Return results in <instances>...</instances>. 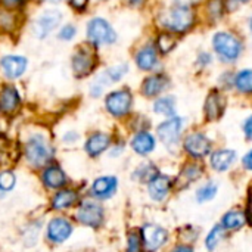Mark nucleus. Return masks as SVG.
I'll use <instances>...</instances> for the list:
<instances>
[{"instance_id": "obj_27", "label": "nucleus", "mask_w": 252, "mask_h": 252, "mask_svg": "<svg viewBox=\"0 0 252 252\" xmlns=\"http://www.w3.org/2000/svg\"><path fill=\"white\" fill-rule=\"evenodd\" d=\"M247 223V216L241 210H230L223 216L221 227L229 232H238L241 230Z\"/></svg>"}, {"instance_id": "obj_48", "label": "nucleus", "mask_w": 252, "mask_h": 252, "mask_svg": "<svg viewBox=\"0 0 252 252\" xmlns=\"http://www.w3.org/2000/svg\"><path fill=\"white\" fill-rule=\"evenodd\" d=\"M171 252H195V251H193V248H192V247H189V245H179V247H176V248H174Z\"/></svg>"}, {"instance_id": "obj_52", "label": "nucleus", "mask_w": 252, "mask_h": 252, "mask_svg": "<svg viewBox=\"0 0 252 252\" xmlns=\"http://www.w3.org/2000/svg\"><path fill=\"white\" fill-rule=\"evenodd\" d=\"M250 28H251V32H252V18H251V22H250Z\"/></svg>"}, {"instance_id": "obj_22", "label": "nucleus", "mask_w": 252, "mask_h": 252, "mask_svg": "<svg viewBox=\"0 0 252 252\" xmlns=\"http://www.w3.org/2000/svg\"><path fill=\"white\" fill-rule=\"evenodd\" d=\"M80 196L74 189H59L50 199V208L53 211H65L77 205Z\"/></svg>"}, {"instance_id": "obj_31", "label": "nucleus", "mask_w": 252, "mask_h": 252, "mask_svg": "<svg viewBox=\"0 0 252 252\" xmlns=\"http://www.w3.org/2000/svg\"><path fill=\"white\" fill-rule=\"evenodd\" d=\"M158 173L159 171L157 170V167L152 162H143L134 170L133 179L139 183H149Z\"/></svg>"}, {"instance_id": "obj_9", "label": "nucleus", "mask_w": 252, "mask_h": 252, "mask_svg": "<svg viewBox=\"0 0 252 252\" xmlns=\"http://www.w3.org/2000/svg\"><path fill=\"white\" fill-rule=\"evenodd\" d=\"M22 108V94L15 83L3 81L0 84V114L3 117H13Z\"/></svg>"}, {"instance_id": "obj_53", "label": "nucleus", "mask_w": 252, "mask_h": 252, "mask_svg": "<svg viewBox=\"0 0 252 252\" xmlns=\"http://www.w3.org/2000/svg\"><path fill=\"white\" fill-rule=\"evenodd\" d=\"M1 117H3V115H1V114H0V118H1Z\"/></svg>"}, {"instance_id": "obj_37", "label": "nucleus", "mask_w": 252, "mask_h": 252, "mask_svg": "<svg viewBox=\"0 0 252 252\" xmlns=\"http://www.w3.org/2000/svg\"><path fill=\"white\" fill-rule=\"evenodd\" d=\"M16 186V176L10 170H3L0 171V192L1 193H9L15 189Z\"/></svg>"}, {"instance_id": "obj_39", "label": "nucleus", "mask_w": 252, "mask_h": 252, "mask_svg": "<svg viewBox=\"0 0 252 252\" xmlns=\"http://www.w3.org/2000/svg\"><path fill=\"white\" fill-rule=\"evenodd\" d=\"M38 233H40V223H31L24 229V244L25 247H34L37 244L38 239Z\"/></svg>"}, {"instance_id": "obj_42", "label": "nucleus", "mask_w": 252, "mask_h": 252, "mask_svg": "<svg viewBox=\"0 0 252 252\" xmlns=\"http://www.w3.org/2000/svg\"><path fill=\"white\" fill-rule=\"evenodd\" d=\"M223 9H224V6H223L221 0H211L208 3V12L213 15V18H220L223 13Z\"/></svg>"}, {"instance_id": "obj_17", "label": "nucleus", "mask_w": 252, "mask_h": 252, "mask_svg": "<svg viewBox=\"0 0 252 252\" xmlns=\"http://www.w3.org/2000/svg\"><path fill=\"white\" fill-rule=\"evenodd\" d=\"M136 66L143 71V72H151L158 66L159 62V56H158V50L155 47V44L149 43V44H143L142 47H139L133 56Z\"/></svg>"}, {"instance_id": "obj_43", "label": "nucleus", "mask_w": 252, "mask_h": 252, "mask_svg": "<svg viewBox=\"0 0 252 252\" xmlns=\"http://www.w3.org/2000/svg\"><path fill=\"white\" fill-rule=\"evenodd\" d=\"M78 139H80V134L74 130H69V131L63 133V136H62V142L66 145H74L78 142Z\"/></svg>"}, {"instance_id": "obj_28", "label": "nucleus", "mask_w": 252, "mask_h": 252, "mask_svg": "<svg viewBox=\"0 0 252 252\" xmlns=\"http://www.w3.org/2000/svg\"><path fill=\"white\" fill-rule=\"evenodd\" d=\"M109 83L106 81V78L103 77L102 71L99 69L90 80L89 83V87H87V93H89V97L92 99H100L106 94V90L109 89Z\"/></svg>"}, {"instance_id": "obj_38", "label": "nucleus", "mask_w": 252, "mask_h": 252, "mask_svg": "<svg viewBox=\"0 0 252 252\" xmlns=\"http://www.w3.org/2000/svg\"><path fill=\"white\" fill-rule=\"evenodd\" d=\"M202 174V170L198 164L195 162H190V164H186L185 168H182V179L189 185V183H193L195 180H198Z\"/></svg>"}, {"instance_id": "obj_45", "label": "nucleus", "mask_w": 252, "mask_h": 252, "mask_svg": "<svg viewBox=\"0 0 252 252\" xmlns=\"http://www.w3.org/2000/svg\"><path fill=\"white\" fill-rule=\"evenodd\" d=\"M242 164H244L245 170L252 171V149L251 151H248V152L244 155V158H242Z\"/></svg>"}, {"instance_id": "obj_32", "label": "nucleus", "mask_w": 252, "mask_h": 252, "mask_svg": "<svg viewBox=\"0 0 252 252\" xmlns=\"http://www.w3.org/2000/svg\"><path fill=\"white\" fill-rule=\"evenodd\" d=\"M34 1L35 0H0V7L4 9V10H9V12L27 15L30 6Z\"/></svg>"}, {"instance_id": "obj_21", "label": "nucleus", "mask_w": 252, "mask_h": 252, "mask_svg": "<svg viewBox=\"0 0 252 252\" xmlns=\"http://www.w3.org/2000/svg\"><path fill=\"white\" fill-rule=\"evenodd\" d=\"M25 15L9 12L0 7V34L3 35H15L19 32L22 25L25 24Z\"/></svg>"}, {"instance_id": "obj_19", "label": "nucleus", "mask_w": 252, "mask_h": 252, "mask_svg": "<svg viewBox=\"0 0 252 252\" xmlns=\"http://www.w3.org/2000/svg\"><path fill=\"white\" fill-rule=\"evenodd\" d=\"M41 182H43L44 188L52 189V190H59L68 185V176L62 170V167H59L56 164H49L43 168Z\"/></svg>"}, {"instance_id": "obj_25", "label": "nucleus", "mask_w": 252, "mask_h": 252, "mask_svg": "<svg viewBox=\"0 0 252 252\" xmlns=\"http://www.w3.org/2000/svg\"><path fill=\"white\" fill-rule=\"evenodd\" d=\"M236 159H238V155L233 149H220L211 155L210 164H211L214 171L224 173L236 162Z\"/></svg>"}, {"instance_id": "obj_12", "label": "nucleus", "mask_w": 252, "mask_h": 252, "mask_svg": "<svg viewBox=\"0 0 252 252\" xmlns=\"http://www.w3.org/2000/svg\"><path fill=\"white\" fill-rule=\"evenodd\" d=\"M74 232L71 220L65 217H53L46 226V239L50 244L61 245L65 244Z\"/></svg>"}, {"instance_id": "obj_51", "label": "nucleus", "mask_w": 252, "mask_h": 252, "mask_svg": "<svg viewBox=\"0 0 252 252\" xmlns=\"http://www.w3.org/2000/svg\"><path fill=\"white\" fill-rule=\"evenodd\" d=\"M93 3H97V4H100V3H108V1H111V0H92Z\"/></svg>"}, {"instance_id": "obj_26", "label": "nucleus", "mask_w": 252, "mask_h": 252, "mask_svg": "<svg viewBox=\"0 0 252 252\" xmlns=\"http://www.w3.org/2000/svg\"><path fill=\"white\" fill-rule=\"evenodd\" d=\"M130 71V65L127 62H115L112 65H108L102 69L103 77L106 78V81L109 83V86L118 84L120 81H123L126 78V75Z\"/></svg>"}, {"instance_id": "obj_36", "label": "nucleus", "mask_w": 252, "mask_h": 252, "mask_svg": "<svg viewBox=\"0 0 252 252\" xmlns=\"http://www.w3.org/2000/svg\"><path fill=\"white\" fill-rule=\"evenodd\" d=\"M235 86L241 93H252V69L241 71L235 78Z\"/></svg>"}, {"instance_id": "obj_34", "label": "nucleus", "mask_w": 252, "mask_h": 252, "mask_svg": "<svg viewBox=\"0 0 252 252\" xmlns=\"http://www.w3.org/2000/svg\"><path fill=\"white\" fill-rule=\"evenodd\" d=\"M223 238H224V229L221 227V224H216L205 238V248L210 252H213L220 245Z\"/></svg>"}, {"instance_id": "obj_11", "label": "nucleus", "mask_w": 252, "mask_h": 252, "mask_svg": "<svg viewBox=\"0 0 252 252\" xmlns=\"http://www.w3.org/2000/svg\"><path fill=\"white\" fill-rule=\"evenodd\" d=\"M140 241L143 251L155 252L161 250L168 241V232L154 223H148L140 229Z\"/></svg>"}, {"instance_id": "obj_46", "label": "nucleus", "mask_w": 252, "mask_h": 252, "mask_svg": "<svg viewBox=\"0 0 252 252\" xmlns=\"http://www.w3.org/2000/svg\"><path fill=\"white\" fill-rule=\"evenodd\" d=\"M244 133L250 140H252V115L250 118H247V121L244 124Z\"/></svg>"}, {"instance_id": "obj_2", "label": "nucleus", "mask_w": 252, "mask_h": 252, "mask_svg": "<svg viewBox=\"0 0 252 252\" xmlns=\"http://www.w3.org/2000/svg\"><path fill=\"white\" fill-rule=\"evenodd\" d=\"M100 52L81 41L74 46L69 55V69L75 80H86L93 77L100 69Z\"/></svg>"}, {"instance_id": "obj_8", "label": "nucleus", "mask_w": 252, "mask_h": 252, "mask_svg": "<svg viewBox=\"0 0 252 252\" xmlns=\"http://www.w3.org/2000/svg\"><path fill=\"white\" fill-rule=\"evenodd\" d=\"M75 220L86 227L99 229L105 221V210L94 199H84L78 204L75 211Z\"/></svg>"}, {"instance_id": "obj_44", "label": "nucleus", "mask_w": 252, "mask_h": 252, "mask_svg": "<svg viewBox=\"0 0 252 252\" xmlns=\"http://www.w3.org/2000/svg\"><path fill=\"white\" fill-rule=\"evenodd\" d=\"M247 220L250 221V224L252 226V185L248 190V199H247V211H245Z\"/></svg>"}, {"instance_id": "obj_49", "label": "nucleus", "mask_w": 252, "mask_h": 252, "mask_svg": "<svg viewBox=\"0 0 252 252\" xmlns=\"http://www.w3.org/2000/svg\"><path fill=\"white\" fill-rule=\"evenodd\" d=\"M248 0H229V7L230 9H235L236 6L242 4V3H247Z\"/></svg>"}, {"instance_id": "obj_30", "label": "nucleus", "mask_w": 252, "mask_h": 252, "mask_svg": "<svg viewBox=\"0 0 252 252\" xmlns=\"http://www.w3.org/2000/svg\"><path fill=\"white\" fill-rule=\"evenodd\" d=\"M154 112L167 118L176 117V100L173 96H162L154 102Z\"/></svg>"}, {"instance_id": "obj_41", "label": "nucleus", "mask_w": 252, "mask_h": 252, "mask_svg": "<svg viewBox=\"0 0 252 252\" xmlns=\"http://www.w3.org/2000/svg\"><path fill=\"white\" fill-rule=\"evenodd\" d=\"M126 252H143L140 235L136 232H131L127 238V250Z\"/></svg>"}, {"instance_id": "obj_16", "label": "nucleus", "mask_w": 252, "mask_h": 252, "mask_svg": "<svg viewBox=\"0 0 252 252\" xmlns=\"http://www.w3.org/2000/svg\"><path fill=\"white\" fill-rule=\"evenodd\" d=\"M118 190V179L115 176H100L93 180L90 186V195L94 199H111Z\"/></svg>"}, {"instance_id": "obj_15", "label": "nucleus", "mask_w": 252, "mask_h": 252, "mask_svg": "<svg viewBox=\"0 0 252 252\" xmlns=\"http://www.w3.org/2000/svg\"><path fill=\"white\" fill-rule=\"evenodd\" d=\"M112 146V136L106 131H93L84 142V152L90 158H99Z\"/></svg>"}, {"instance_id": "obj_20", "label": "nucleus", "mask_w": 252, "mask_h": 252, "mask_svg": "<svg viewBox=\"0 0 252 252\" xmlns=\"http://www.w3.org/2000/svg\"><path fill=\"white\" fill-rule=\"evenodd\" d=\"M173 188V180L165 176L158 173L149 183H148V193L152 201L155 202H162L168 195Z\"/></svg>"}, {"instance_id": "obj_1", "label": "nucleus", "mask_w": 252, "mask_h": 252, "mask_svg": "<svg viewBox=\"0 0 252 252\" xmlns=\"http://www.w3.org/2000/svg\"><path fill=\"white\" fill-rule=\"evenodd\" d=\"M65 10L59 6L44 4L37 10L27 24L28 34L37 41H46L56 34L59 27L65 22Z\"/></svg>"}, {"instance_id": "obj_33", "label": "nucleus", "mask_w": 252, "mask_h": 252, "mask_svg": "<svg viewBox=\"0 0 252 252\" xmlns=\"http://www.w3.org/2000/svg\"><path fill=\"white\" fill-rule=\"evenodd\" d=\"M177 40H176V34L173 32H161L157 38V43H155V47L159 53L162 55H167L168 52H171L176 46Z\"/></svg>"}, {"instance_id": "obj_35", "label": "nucleus", "mask_w": 252, "mask_h": 252, "mask_svg": "<svg viewBox=\"0 0 252 252\" xmlns=\"http://www.w3.org/2000/svg\"><path fill=\"white\" fill-rule=\"evenodd\" d=\"M217 190H219L217 183H214V182H207L205 185H202V186L198 189V192H196V201H198L199 204L210 202L211 199L216 198Z\"/></svg>"}, {"instance_id": "obj_10", "label": "nucleus", "mask_w": 252, "mask_h": 252, "mask_svg": "<svg viewBox=\"0 0 252 252\" xmlns=\"http://www.w3.org/2000/svg\"><path fill=\"white\" fill-rule=\"evenodd\" d=\"M213 46L224 62H235L242 52V43L230 32H217L213 38Z\"/></svg>"}, {"instance_id": "obj_3", "label": "nucleus", "mask_w": 252, "mask_h": 252, "mask_svg": "<svg viewBox=\"0 0 252 252\" xmlns=\"http://www.w3.org/2000/svg\"><path fill=\"white\" fill-rule=\"evenodd\" d=\"M157 21L167 32L182 34L193 25L195 12L188 1L174 0L167 9L159 12Z\"/></svg>"}, {"instance_id": "obj_47", "label": "nucleus", "mask_w": 252, "mask_h": 252, "mask_svg": "<svg viewBox=\"0 0 252 252\" xmlns=\"http://www.w3.org/2000/svg\"><path fill=\"white\" fill-rule=\"evenodd\" d=\"M38 3H43V4H50V6H59L61 3L66 1V0H35Z\"/></svg>"}, {"instance_id": "obj_14", "label": "nucleus", "mask_w": 252, "mask_h": 252, "mask_svg": "<svg viewBox=\"0 0 252 252\" xmlns=\"http://www.w3.org/2000/svg\"><path fill=\"white\" fill-rule=\"evenodd\" d=\"M183 148L193 159H202L207 155H210L211 142L204 133L195 131V133H190L185 137Z\"/></svg>"}, {"instance_id": "obj_13", "label": "nucleus", "mask_w": 252, "mask_h": 252, "mask_svg": "<svg viewBox=\"0 0 252 252\" xmlns=\"http://www.w3.org/2000/svg\"><path fill=\"white\" fill-rule=\"evenodd\" d=\"M182 130H183V120L180 117H171L162 121L157 127V134L167 148H173L179 143Z\"/></svg>"}, {"instance_id": "obj_23", "label": "nucleus", "mask_w": 252, "mask_h": 252, "mask_svg": "<svg viewBox=\"0 0 252 252\" xmlns=\"http://www.w3.org/2000/svg\"><path fill=\"white\" fill-rule=\"evenodd\" d=\"M130 146L131 149L137 154V155H142V157H146L149 154H152L155 151V146H157V140L155 137L146 131V130H139L130 140Z\"/></svg>"}, {"instance_id": "obj_29", "label": "nucleus", "mask_w": 252, "mask_h": 252, "mask_svg": "<svg viewBox=\"0 0 252 252\" xmlns=\"http://www.w3.org/2000/svg\"><path fill=\"white\" fill-rule=\"evenodd\" d=\"M78 25L74 21H65L55 34V38L61 43H72L78 37Z\"/></svg>"}, {"instance_id": "obj_7", "label": "nucleus", "mask_w": 252, "mask_h": 252, "mask_svg": "<svg viewBox=\"0 0 252 252\" xmlns=\"http://www.w3.org/2000/svg\"><path fill=\"white\" fill-rule=\"evenodd\" d=\"M30 68V59L24 53L7 52L0 55V77L7 83L21 80Z\"/></svg>"}, {"instance_id": "obj_6", "label": "nucleus", "mask_w": 252, "mask_h": 252, "mask_svg": "<svg viewBox=\"0 0 252 252\" xmlns=\"http://www.w3.org/2000/svg\"><path fill=\"white\" fill-rule=\"evenodd\" d=\"M133 93L128 87H120L106 92L103 96V108L112 118H126L133 109Z\"/></svg>"}, {"instance_id": "obj_50", "label": "nucleus", "mask_w": 252, "mask_h": 252, "mask_svg": "<svg viewBox=\"0 0 252 252\" xmlns=\"http://www.w3.org/2000/svg\"><path fill=\"white\" fill-rule=\"evenodd\" d=\"M128 6H140L145 0H124Z\"/></svg>"}, {"instance_id": "obj_4", "label": "nucleus", "mask_w": 252, "mask_h": 252, "mask_svg": "<svg viewBox=\"0 0 252 252\" xmlns=\"http://www.w3.org/2000/svg\"><path fill=\"white\" fill-rule=\"evenodd\" d=\"M84 41L100 52V49L112 47L118 41V32L112 22L100 15H93L84 25Z\"/></svg>"}, {"instance_id": "obj_24", "label": "nucleus", "mask_w": 252, "mask_h": 252, "mask_svg": "<svg viewBox=\"0 0 252 252\" xmlns=\"http://www.w3.org/2000/svg\"><path fill=\"white\" fill-rule=\"evenodd\" d=\"M224 106H226V100H224L223 94L217 90H213L205 99V105H204L205 118L208 121L219 120L224 112Z\"/></svg>"}, {"instance_id": "obj_40", "label": "nucleus", "mask_w": 252, "mask_h": 252, "mask_svg": "<svg viewBox=\"0 0 252 252\" xmlns=\"http://www.w3.org/2000/svg\"><path fill=\"white\" fill-rule=\"evenodd\" d=\"M92 0H66L68 9L74 15H86L90 9Z\"/></svg>"}, {"instance_id": "obj_18", "label": "nucleus", "mask_w": 252, "mask_h": 252, "mask_svg": "<svg viewBox=\"0 0 252 252\" xmlns=\"http://www.w3.org/2000/svg\"><path fill=\"white\" fill-rule=\"evenodd\" d=\"M170 86V80L165 74H152V75H148L142 84H140V93L148 97V99H152V97H158L161 93H164Z\"/></svg>"}, {"instance_id": "obj_5", "label": "nucleus", "mask_w": 252, "mask_h": 252, "mask_svg": "<svg viewBox=\"0 0 252 252\" xmlns=\"http://www.w3.org/2000/svg\"><path fill=\"white\" fill-rule=\"evenodd\" d=\"M55 157V148L41 131H34L28 134L24 142V158L31 168H44L52 162Z\"/></svg>"}]
</instances>
